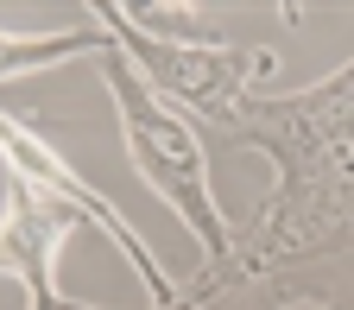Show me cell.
Returning <instances> with one entry per match:
<instances>
[{"mask_svg":"<svg viewBox=\"0 0 354 310\" xmlns=\"http://www.w3.org/2000/svg\"><path fill=\"white\" fill-rule=\"evenodd\" d=\"M102 82H108V95H114L120 140H127L133 171H140L146 190L196 235L203 273H221V266L234 259V241H241V235L228 228V215H221V203H215V190H209V152H203V140H196V127L177 114L171 102L152 95V82L114 51V38H108V51H102Z\"/></svg>","mask_w":354,"mask_h":310,"instance_id":"7a4b0ae2","label":"cell"},{"mask_svg":"<svg viewBox=\"0 0 354 310\" xmlns=\"http://www.w3.org/2000/svg\"><path fill=\"white\" fill-rule=\"evenodd\" d=\"M0 158H7V177H19V184H32V190H44V197H57V203H70V209L88 221V228H102V235L114 241V253L133 259L140 285L152 291V310H177V298H184V291L165 279V266H158V253L146 247V235L133 228V221H127L95 184H82V177L64 165V152L44 140L32 120H19V114H7V108H0Z\"/></svg>","mask_w":354,"mask_h":310,"instance_id":"277c9868","label":"cell"},{"mask_svg":"<svg viewBox=\"0 0 354 310\" xmlns=\"http://www.w3.org/2000/svg\"><path fill=\"white\" fill-rule=\"evenodd\" d=\"M88 13H95V26L114 38V51L152 82L158 102H184L215 133L228 127V114L279 64L272 51H241V44H221V38H158V32H146L140 19L120 13V7H88Z\"/></svg>","mask_w":354,"mask_h":310,"instance_id":"3957f363","label":"cell"},{"mask_svg":"<svg viewBox=\"0 0 354 310\" xmlns=\"http://www.w3.org/2000/svg\"><path fill=\"white\" fill-rule=\"evenodd\" d=\"M76 228H82V215L70 203L7 177V203H0V273L19 279L26 310H102V304L64 298V285H57V253Z\"/></svg>","mask_w":354,"mask_h":310,"instance_id":"5b68a950","label":"cell"},{"mask_svg":"<svg viewBox=\"0 0 354 310\" xmlns=\"http://www.w3.org/2000/svg\"><path fill=\"white\" fill-rule=\"evenodd\" d=\"M221 133L266 152L279 165V184L259 221L234 241V259L221 273H203L177 298V310H215L234 285H253L291 259L329 253L354 235V64L310 89H291V95L253 89Z\"/></svg>","mask_w":354,"mask_h":310,"instance_id":"6da1fadb","label":"cell"},{"mask_svg":"<svg viewBox=\"0 0 354 310\" xmlns=\"http://www.w3.org/2000/svg\"><path fill=\"white\" fill-rule=\"evenodd\" d=\"M82 51H108V32H0V76H26V70H51L64 57H82Z\"/></svg>","mask_w":354,"mask_h":310,"instance_id":"8992f818","label":"cell"},{"mask_svg":"<svg viewBox=\"0 0 354 310\" xmlns=\"http://www.w3.org/2000/svg\"><path fill=\"white\" fill-rule=\"evenodd\" d=\"M272 310H329V304H323V298H279Z\"/></svg>","mask_w":354,"mask_h":310,"instance_id":"52a82bcc","label":"cell"}]
</instances>
